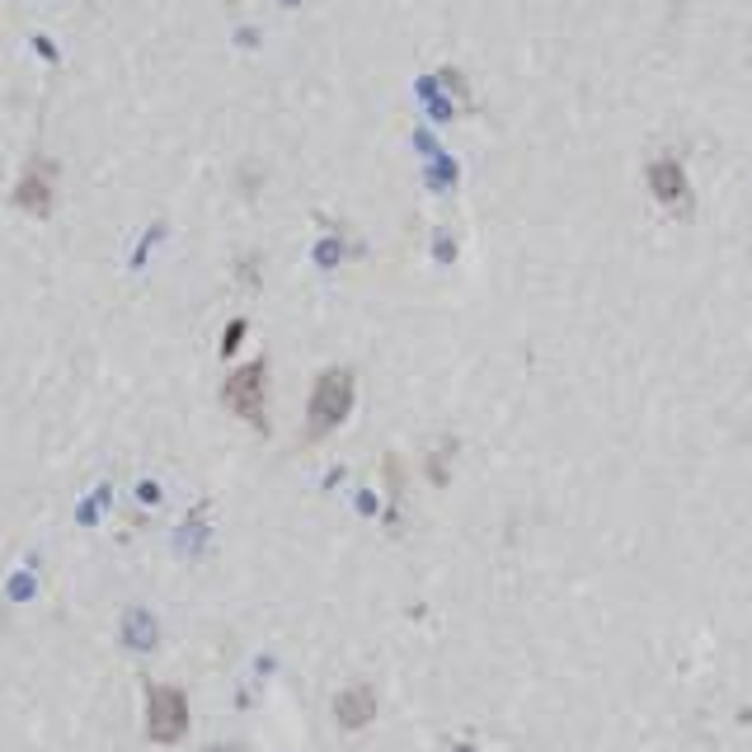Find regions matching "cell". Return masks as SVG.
Wrapping results in <instances>:
<instances>
[{
	"label": "cell",
	"mask_w": 752,
	"mask_h": 752,
	"mask_svg": "<svg viewBox=\"0 0 752 752\" xmlns=\"http://www.w3.org/2000/svg\"><path fill=\"white\" fill-rule=\"evenodd\" d=\"M644 184H650V198L667 207V212H682V217L692 212V179H686V165L673 151H663L644 165Z\"/></svg>",
	"instance_id": "obj_3"
},
{
	"label": "cell",
	"mask_w": 752,
	"mask_h": 752,
	"mask_svg": "<svg viewBox=\"0 0 752 752\" xmlns=\"http://www.w3.org/2000/svg\"><path fill=\"white\" fill-rule=\"evenodd\" d=\"M221 400H226V409H231L236 419L268 433V409H264V400H268V363L255 358V363L236 367L231 376H226V386H221Z\"/></svg>",
	"instance_id": "obj_2"
},
{
	"label": "cell",
	"mask_w": 752,
	"mask_h": 752,
	"mask_svg": "<svg viewBox=\"0 0 752 752\" xmlns=\"http://www.w3.org/2000/svg\"><path fill=\"white\" fill-rule=\"evenodd\" d=\"M245 339V320H236V325H226V339H221V353H236V344Z\"/></svg>",
	"instance_id": "obj_7"
},
{
	"label": "cell",
	"mask_w": 752,
	"mask_h": 752,
	"mask_svg": "<svg viewBox=\"0 0 752 752\" xmlns=\"http://www.w3.org/2000/svg\"><path fill=\"white\" fill-rule=\"evenodd\" d=\"M334 720H339V729H367L376 720L372 686H348V692L334 696Z\"/></svg>",
	"instance_id": "obj_6"
},
{
	"label": "cell",
	"mask_w": 752,
	"mask_h": 752,
	"mask_svg": "<svg viewBox=\"0 0 752 752\" xmlns=\"http://www.w3.org/2000/svg\"><path fill=\"white\" fill-rule=\"evenodd\" d=\"M739 720H743V724H752V705H748V710H743V715H739Z\"/></svg>",
	"instance_id": "obj_8"
},
{
	"label": "cell",
	"mask_w": 752,
	"mask_h": 752,
	"mask_svg": "<svg viewBox=\"0 0 752 752\" xmlns=\"http://www.w3.org/2000/svg\"><path fill=\"white\" fill-rule=\"evenodd\" d=\"M14 207H24L29 217H48L57 207V170L48 160H29L24 175L14 184Z\"/></svg>",
	"instance_id": "obj_5"
},
{
	"label": "cell",
	"mask_w": 752,
	"mask_h": 752,
	"mask_svg": "<svg viewBox=\"0 0 752 752\" xmlns=\"http://www.w3.org/2000/svg\"><path fill=\"white\" fill-rule=\"evenodd\" d=\"M146 734H151V743H179L188 734V701L179 686H151V696H146Z\"/></svg>",
	"instance_id": "obj_4"
},
{
	"label": "cell",
	"mask_w": 752,
	"mask_h": 752,
	"mask_svg": "<svg viewBox=\"0 0 752 752\" xmlns=\"http://www.w3.org/2000/svg\"><path fill=\"white\" fill-rule=\"evenodd\" d=\"M353 372L348 367H329L316 376V386H310V400H306V437L310 443H320L339 428L348 414H353Z\"/></svg>",
	"instance_id": "obj_1"
}]
</instances>
